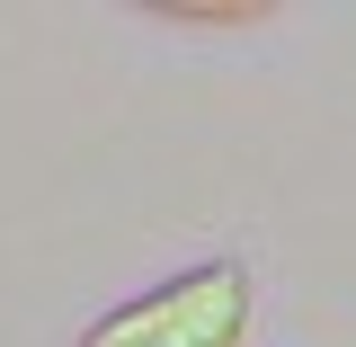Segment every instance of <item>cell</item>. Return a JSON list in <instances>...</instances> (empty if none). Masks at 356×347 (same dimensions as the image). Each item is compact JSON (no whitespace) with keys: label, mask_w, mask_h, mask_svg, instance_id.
<instances>
[{"label":"cell","mask_w":356,"mask_h":347,"mask_svg":"<svg viewBox=\"0 0 356 347\" xmlns=\"http://www.w3.org/2000/svg\"><path fill=\"white\" fill-rule=\"evenodd\" d=\"M241 339H250V267L205 259L170 285L116 303L107 321H89L81 347H241Z\"/></svg>","instance_id":"cell-1"},{"label":"cell","mask_w":356,"mask_h":347,"mask_svg":"<svg viewBox=\"0 0 356 347\" xmlns=\"http://www.w3.org/2000/svg\"><path fill=\"white\" fill-rule=\"evenodd\" d=\"M170 18H187V27H250V18H267L259 0H187V9H170Z\"/></svg>","instance_id":"cell-2"}]
</instances>
